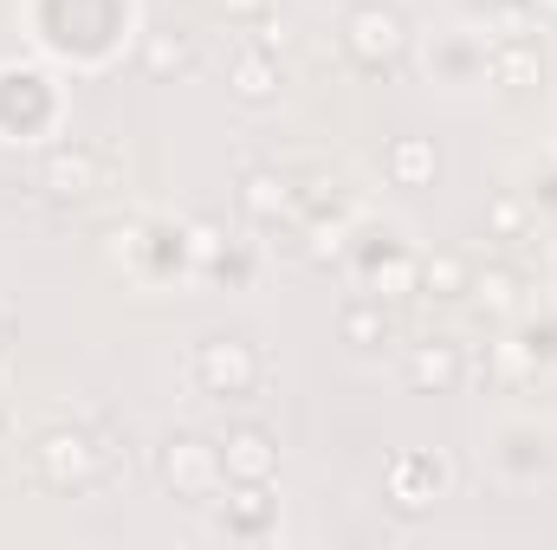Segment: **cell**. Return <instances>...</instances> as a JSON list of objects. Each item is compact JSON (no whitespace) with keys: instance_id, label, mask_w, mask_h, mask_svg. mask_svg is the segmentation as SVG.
I'll return each mask as SVG.
<instances>
[{"instance_id":"obj_1","label":"cell","mask_w":557,"mask_h":550,"mask_svg":"<svg viewBox=\"0 0 557 550\" xmlns=\"http://www.w3.org/2000/svg\"><path fill=\"white\" fill-rule=\"evenodd\" d=\"M195 383H201L208 396H221V402L253 396V383H260L253 343H247V337H208V343L195 350Z\"/></svg>"},{"instance_id":"obj_2","label":"cell","mask_w":557,"mask_h":550,"mask_svg":"<svg viewBox=\"0 0 557 550\" xmlns=\"http://www.w3.org/2000/svg\"><path fill=\"white\" fill-rule=\"evenodd\" d=\"M33 460H39V479L46 486H59V492H72V486H91L104 466V447L91 440V434H78V427H52L39 447H33Z\"/></svg>"},{"instance_id":"obj_3","label":"cell","mask_w":557,"mask_h":550,"mask_svg":"<svg viewBox=\"0 0 557 550\" xmlns=\"http://www.w3.org/2000/svg\"><path fill=\"white\" fill-rule=\"evenodd\" d=\"M403 39H409V26H403V13L396 7H383V0H363V7H350V20H344V46H350V59L357 65H389L396 52H403Z\"/></svg>"},{"instance_id":"obj_4","label":"cell","mask_w":557,"mask_h":550,"mask_svg":"<svg viewBox=\"0 0 557 550\" xmlns=\"http://www.w3.org/2000/svg\"><path fill=\"white\" fill-rule=\"evenodd\" d=\"M214 479H221V453H214L208 440L182 434V440H169V447H162V486H169L175 499L201 505V499L214 492Z\"/></svg>"},{"instance_id":"obj_5","label":"cell","mask_w":557,"mask_h":550,"mask_svg":"<svg viewBox=\"0 0 557 550\" xmlns=\"http://www.w3.org/2000/svg\"><path fill=\"white\" fill-rule=\"evenodd\" d=\"M39 188L59 195V201L91 195V188H98V149H91V142H59V149H46V162H39Z\"/></svg>"},{"instance_id":"obj_6","label":"cell","mask_w":557,"mask_h":550,"mask_svg":"<svg viewBox=\"0 0 557 550\" xmlns=\"http://www.w3.org/2000/svg\"><path fill=\"white\" fill-rule=\"evenodd\" d=\"M221 466H227V479H240V486H267V479H273V466H278L273 434H267V427H234V434H227Z\"/></svg>"},{"instance_id":"obj_7","label":"cell","mask_w":557,"mask_h":550,"mask_svg":"<svg viewBox=\"0 0 557 550\" xmlns=\"http://www.w3.org/2000/svg\"><path fill=\"white\" fill-rule=\"evenodd\" d=\"M409 383L416 389H428V396H447L454 383H460V343H416L409 350Z\"/></svg>"},{"instance_id":"obj_8","label":"cell","mask_w":557,"mask_h":550,"mask_svg":"<svg viewBox=\"0 0 557 550\" xmlns=\"http://www.w3.org/2000/svg\"><path fill=\"white\" fill-rule=\"evenodd\" d=\"M383 168H389L396 188H428V182H434V142L428 137H396L389 149H383Z\"/></svg>"},{"instance_id":"obj_9","label":"cell","mask_w":557,"mask_h":550,"mask_svg":"<svg viewBox=\"0 0 557 550\" xmlns=\"http://www.w3.org/2000/svg\"><path fill=\"white\" fill-rule=\"evenodd\" d=\"M434 486H441V466L421 460V453H403V460L389 466V492H396L403 512H421V505L434 499Z\"/></svg>"},{"instance_id":"obj_10","label":"cell","mask_w":557,"mask_h":550,"mask_svg":"<svg viewBox=\"0 0 557 550\" xmlns=\"http://www.w3.org/2000/svg\"><path fill=\"white\" fill-rule=\"evenodd\" d=\"M344 343H357V350H376V343H389V311L383 304H370V298H357V304H344Z\"/></svg>"},{"instance_id":"obj_11","label":"cell","mask_w":557,"mask_h":550,"mask_svg":"<svg viewBox=\"0 0 557 550\" xmlns=\"http://www.w3.org/2000/svg\"><path fill=\"white\" fill-rule=\"evenodd\" d=\"M227 85H234V91H240L247 104H260V98H273V91H278V65L267 59V52H240V59H234V78H227Z\"/></svg>"},{"instance_id":"obj_12","label":"cell","mask_w":557,"mask_h":550,"mask_svg":"<svg viewBox=\"0 0 557 550\" xmlns=\"http://www.w3.org/2000/svg\"><path fill=\"white\" fill-rule=\"evenodd\" d=\"M240 208H247L253 221H278V214L292 208V188H285L278 175H247V182H240Z\"/></svg>"},{"instance_id":"obj_13","label":"cell","mask_w":557,"mask_h":550,"mask_svg":"<svg viewBox=\"0 0 557 550\" xmlns=\"http://www.w3.org/2000/svg\"><path fill=\"white\" fill-rule=\"evenodd\" d=\"M143 65H149V72H188V65H195V46H188L182 33H149V39H143Z\"/></svg>"},{"instance_id":"obj_14","label":"cell","mask_w":557,"mask_h":550,"mask_svg":"<svg viewBox=\"0 0 557 550\" xmlns=\"http://www.w3.org/2000/svg\"><path fill=\"white\" fill-rule=\"evenodd\" d=\"M421 285H428L434 298H460V291H467V260H460V253H434V260L421 266Z\"/></svg>"},{"instance_id":"obj_15","label":"cell","mask_w":557,"mask_h":550,"mask_svg":"<svg viewBox=\"0 0 557 550\" xmlns=\"http://www.w3.org/2000/svg\"><path fill=\"white\" fill-rule=\"evenodd\" d=\"M267 486H247L234 505H227V532H240V538H253V532H267Z\"/></svg>"},{"instance_id":"obj_16","label":"cell","mask_w":557,"mask_h":550,"mask_svg":"<svg viewBox=\"0 0 557 550\" xmlns=\"http://www.w3.org/2000/svg\"><path fill=\"white\" fill-rule=\"evenodd\" d=\"M480 304H486V311H512V304H519V278L506 273V266H493V273L480 278Z\"/></svg>"},{"instance_id":"obj_17","label":"cell","mask_w":557,"mask_h":550,"mask_svg":"<svg viewBox=\"0 0 557 550\" xmlns=\"http://www.w3.org/2000/svg\"><path fill=\"white\" fill-rule=\"evenodd\" d=\"M493 72H499V85H525V78L539 72V52H532V46H506V52L493 59Z\"/></svg>"},{"instance_id":"obj_18","label":"cell","mask_w":557,"mask_h":550,"mask_svg":"<svg viewBox=\"0 0 557 550\" xmlns=\"http://www.w3.org/2000/svg\"><path fill=\"white\" fill-rule=\"evenodd\" d=\"M519 221H525V214H519V201H512V195H506V201H493V227H499V234H512Z\"/></svg>"},{"instance_id":"obj_19","label":"cell","mask_w":557,"mask_h":550,"mask_svg":"<svg viewBox=\"0 0 557 550\" xmlns=\"http://www.w3.org/2000/svg\"><path fill=\"white\" fill-rule=\"evenodd\" d=\"M337 253H344V240H337V234H324V227H318V234H311V260H318V266H324V260H337Z\"/></svg>"},{"instance_id":"obj_20","label":"cell","mask_w":557,"mask_h":550,"mask_svg":"<svg viewBox=\"0 0 557 550\" xmlns=\"http://www.w3.org/2000/svg\"><path fill=\"white\" fill-rule=\"evenodd\" d=\"M195 260H221V234L214 227H195Z\"/></svg>"},{"instance_id":"obj_21","label":"cell","mask_w":557,"mask_h":550,"mask_svg":"<svg viewBox=\"0 0 557 550\" xmlns=\"http://www.w3.org/2000/svg\"><path fill=\"white\" fill-rule=\"evenodd\" d=\"M221 7H227V13H240V20H247V13H260V7H267V0H221Z\"/></svg>"}]
</instances>
